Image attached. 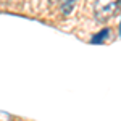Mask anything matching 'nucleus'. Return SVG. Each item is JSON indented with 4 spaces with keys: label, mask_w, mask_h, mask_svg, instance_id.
<instances>
[{
    "label": "nucleus",
    "mask_w": 121,
    "mask_h": 121,
    "mask_svg": "<svg viewBox=\"0 0 121 121\" xmlns=\"http://www.w3.org/2000/svg\"><path fill=\"white\" fill-rule=\"evenodd\" d=\"M0 121H11V116L7 112H2L0 110Z\"/></svg>",
    "instance_id": "nucleus-3"
},
{
    "label": "nucleus",
    "mask_w": 121,
    "mask_h": 121,
    "mask_svg": "<svg viewBox=\"0 0 121 121\" xmlns=\"http://www.w3.org/2000/svg\"><path fill=\"white\" fill-rule=\"evenodd\" d=\"M56 2H58V0H48V3H50V5H53V3H56Z\"/></svg>",
    "instance_id": "nucleus-4"
},
{
    "label": "nucleus",
    "mask_w": 121,
    "mask_h": 121,
    "mask_svg": "<svg viewBox=\"0 0 121 121\" xmlns=\"http://www.w3.org/2000/svg\"><path fill=\"white\" fill-rule=\"evenodd\" d=\"M118 2H120V0H97V2H95V7H94L95 18L99 19V21H107V19H110L113 16V13L116 11Z\"/></svg>",
    "instance_id": "nucleus-1"
},
{
    "label": "nucleus",
    "mask_w": 121,
    "mask_h": 121,
    "mask_svg": "<svg viewBox=\"0 0 121 121\" xmlns=\"http://www.w3.org/2000/svg\"><path fill=\"white\" fill-rule=\"evenodd\" d=\"M58 2H60V7H61V13L63 15H69L73 11L78 0H58Z\"/></svg>",
    "instance_id": "nucleus-2"
}]
</instances>
